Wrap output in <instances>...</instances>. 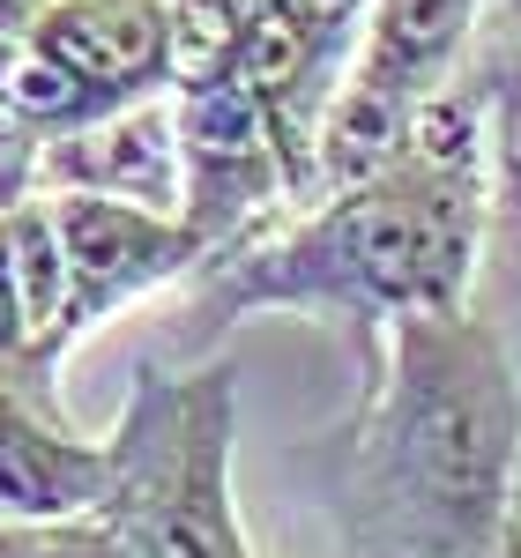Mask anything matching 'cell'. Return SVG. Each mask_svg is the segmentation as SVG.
<instances>
[{
    "mask_svg": "<svg viewBox=\"0 0 521 558\" xmlns=\"http://www.w3.org/2000/svg\"><path fill=\"white\" fill-rule=\"evenodd\" d=\"M484 216H492L484 120L477 97L455 83L417 112L395 157L343 186L305 194L268 231L202 260V276L179 291V328L165 350L209 357L239 320L313 313L343 320L365 357L395 320L462 313L477 299Z\"/></svg>",
    "mask_w": 521,
    "mask_h": 558,
    "instance_id": "6da1fadb",
    "label": "cell"
},
{
    "mask_svg": "<svg viewBox=\"0 0 521 558\" xmlns=\"http://www.w3.org/2000/svg\"><path fill=\"white\" fill-rule=\"evenodd\" d=\"M336 558H507L521 373L477 305L410 313L365 350L350 417L313 447Z\"/></svg>",
    "mask_w": 521,
    "mask_h": 558,
    "instance_id": "7a4b0ae2",
    "label": "cell"
},
{
    "mask_svg": "<svg viewBox=\"0 0 521 558\" xmlns=\"http://www.w3.org/2000/svg\"><path fill=\"white\" fill-rule=\"evenodd\" d=\"M239 447V365L149 350L105 432L112 492L97 521L134 558H260L231 492Z\"/></svg>",
    "mask_w": 521,
    "mask_h": 558,
    "instance_id": "3957f363",
    "label": "cell"
},
{
    "mask_svg": "<svg viewBox=\"0 0 521 558\" xmlns=\"http://www.w3.org/2000/svg\"><path fill=\"white\" fill-rule=\"evenodd\" d=\"M492 0H373V23L358 45V68L328 105L320 157H313V194L373 172L402 149L417 112L462 83V60L484 31Z\"/></svg>",
    "mask_w": 521,
    "mask_h": 558,
    "instance_id": "277c9868",
    "label": "cell"
},
{
    "mask_svg": "<svg viewBox=\"0 0 521 558\" xmlns=\"http://www.w3.org/2000/svg\"><path fill=\"white\" fill-rule=\"evenodd\" d=\"M45 202H52V223H60V268H68L60 320L45 336L52 373L105 320L165 299V291H186L209 260V239L179 209H142V202H112V194H45Z\"/></svg>",
    "mask_w": 521,
    "mask_h": 558,
    "instance_id": "5b68a950",
    "label": "cell"
},
{
    "mask_svg": "<svg viewBox=\"0 0 521 558\" xmlns=\"http://www.w3.org/2000/svg\"><path fill=\"white\" fill-rule=\"evenodd\" d=\"M179 112V216L209 239V254L268 231L283 209L305 202V172L283 149L260 89L231 68L217 83L172 89Z\"/></svg>",
    "mask_w": 521,
    "mask_h": 558,
    "instance_id": "8992f818",
    "label": "cell"
},
{
    "mask_svg": "<svg viewBox=\"0 0 521 558\" xmlns=\"http://www.w3.org/2000/svg\"><path fill=\"white\" fill-rule=\"evenodd\" d=\"M112 492L105 439L68 425L60 402H31L0 387V529H45L83 521Z\"/></svg>",
    "mask_w": 521,
    "mask_h": 558,
    "instance_id": "52a82bcc",
    "label": "cell"
},
{
    "mask_svg": "<svg viewBox=\"0 0 521 558\" xmlns=\"http://www.w3.org/2000/svg\"><path fill=\"white\" fill-rule=\"evenodd\" d=\"M23 38L105 105H142L172 89V0H60Z\"/></svg>",
    "mask_w": 521,
    "mask_h": 558,
    "instance_id": "ba28073f",
    "label": "cell"
},
{
    "mask_svg": "<svg viewBox=\"0 0 521 558\" xmlns=\"http://www.w3.org/2000/svg\"><path fill=\"white\" fill-rule=\"evenodd\" d=\"M38 194H112L142 209H179V112L172 89L120 105L89 128L45 142Z\"/></svg>",
    "mask_w": 521,
    "mask_h": 558,
    "instance_id": "9c48e42d",
    "label": "cell"
},
{
    "mask_svg": "<svg viewBox=\"0 0 521 558\" xmlns=\"http://www.w3.org/2000/svg\"><path fill=\"white\" fill-rule=\"evenodd\" d=\"M499 328V343L521 373V186H492V216H484V260H477V299H470Z\"/></svg>",
    "mask_w": 521,
    "mask_h": 558,
    "instance_id": "30bf717a",
    "label": "cell"
},
{
    "mask_svg": "<svg viewBox=\"0 0 521 558\" xmlns=\"http://www.w3.org/2000/svg\"><path fill=\"white\" fill-rule=\"evenodd\" d=\"M0 387H15L31 402H60V380L38 373V320H31L23 276H15V254H8V223H0Z\"/></svg>",
    "mask_w": 521,
    "mask_h": 558,
    "instance_id": "8fae6325",
    "label": "cell"
},
{
    "mask_svg": "<svg viewBox=\"0 0 521 558\" xmlns=\"http://www.w3.org/2000/svg\"><path fill=\"white\" fill-rule=\"evenodd\" d=\"M23 558H134L97 514L83 521H45V529H23Z\"/></svg>",
    "mask_w": 521,
    "mask_h": 558,
    "instance_id": "7c38bea8",
    "label": "cell"
},
{
    "mask_svg": "<svg viewBox=\"0 0 521 558\" xmlns=\"http://www.w3.org/2000/svg\"><path fill=\"white\" fill-rule=\"evenodd\" d=\"M45 8H60V0H0V38H23Z\"/></svg>",
    "mask_w": 521,
    "mask_h": 558,
    "instance_id": "4fadbf2b",
    "label": "cell"
},
{
    "mask_svg": "<svg viewBox=\"0 0 521 558\" xmlns=\"http://www.w3.org/2000/svg\"><path fill=\"white\" fill-rule=\"evenodd\" d=\"M0 558H23V529H0Z\"/></svg>",
    "mask_w": 521,
    "mask_h": 558,
    "instance_id": "5bb4252c",
    "label": "cell"
}]
</instances>
